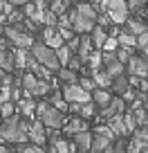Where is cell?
Returning <instances> with one entry per match:
<instances>
[{
	"mask_svg": "<svg viewBox=\"0 0 148 153\" xmlns=\"http://www.w3.org/2000/svg\"><path fill=\"white\" fill-rule=\"evenodd\" d=\"M0 142L25 144L27 142V122L20 115H11L0 120Z\"/></svg>",
	"mask_w": 148,
	"mask_h": 153,
	"instance_id": "6da1fadb",
	"label": "cell"
},
{
	"mask_svg": "<svg viewBox=\"0 0 148 153\" xmlns=\"http://www.w3.org/2000/svg\"><path fill=\"white\" fill-rule=\"evenodd\" d=\"M36 117H38V122L45 128H61L65 124L63 113L58 108H54L52 104H47V101H38L36 104Z\"/></svg>",
	"mask_w": 148,
	"mask_h": 153,
	"instance_id": "7a4b0ae2",
	"label": "cell"
},
{
	"mask_svg": "<svg viewBox=\"0 0 148 153\" xmlns=\"http://www.w3.org/2000/svg\"><path fill=\"white\" fill-rule=\"evenodd\" d=\"M29 54H32L34 61H38L40 65L47 68L49 72H56L58 68H61V65H58V59H56V52H54L52 48H47L45 43H34Z\"/></svg>",
	"mask_w": 148,
	"mask_h": 153,
	"instance_id": "3957f363",
	"label": "cell"
},
{
	"mask_svg": "<svg viewBox=\"0 0 148 153\" xmlns=\"http://www.w3.org/2000/svg\"><path fill=\"white\" fill-rule=\"evenodd\" d=\"M101 9L108 14L110 23L115 25H124L126 18H128V5H126V0H99Z\"/></svg>",
	"mask_w": 148,
	"mask_h": 153,
	"instance_id": "277c9868",
	"label": "cell"
},
{
	"mask_svg": "<svg viewBox=\"0 0 148 153\" xmlns=\"http://www.w3.org/2000/svg\"><path fill=\"white\" fill-rule=\"evenodd\" d=\"M2 34H5L7 43H9L11 48H25V50H29L34 45V36H32V34H27L23 27H18V25H7V27L2 29Z\"/></svg>",
	"mask_w": 148,
	"mask_h": 153,
	"instance_id": "5b68a950",
	"label": "cell"
},
{
	"mask_svg": "<svg viewBox=\"0 0 148 153\" xmlns=\"http://www.w3.org/2000/svg\"><path fill=\"white\" fill-rule=\"evenodd\" d=\"M61 97L65 104H83V101H90V92L83 90L79 83H65L61 88Z\"/></svg>",
	"mask_w": 148,
	"mask_h": 153,
	"instance_id": "8992f818",
	"label": "cell"
},
{
	"mask_svg": "<svg viewBox=\"0 0 148 153\" xmlns=\"http://www.w3.org/2000/svg\"><path fill=\"white\" fill-rule=\"evenodd\" d=\"M128 108V104H126L121 97H117V95H112L110 97V101L103 106V108H99L96 113H99V120H110V117H115V115H121L124 110Z\"/></svg>",
	"mask_w": 148,
	"mask_h": 153,
	"instance_id": "52a82bcc",
	"label": "cell"
},
{
	"mask_svg": "<svg viewBox=\"0 0 148 153\" xmlns=\"http://www.w3.org/2000/svg\"><path fill=\"white\" fill-rule=\"evenodd\" d=\"M146 142H148V131L146 128H135L130 133V140H126V151L128 153H141L146 151Z\"/></svg>",
	"mask_w": 148,
	"mask_h": 153,
	"instance_id": "ba28073f",
	"label": "cell"
},
{
	"mask_svg": "<svg viewBox=\"0 0 148 153\" xmlns=\"http://www.w3.org/2000/svg\"><path fill=\"white\" fill-rule=\"evenodd\" d=\"M126 72H128L130 76H139V79H146L148 74V63L144 56H137V54H133V56L126 61Z\"/></svg>",
	"mask_w": 148,
	"mask_h": 153,
	"instance_id": "9c48e42d",
	"label": "cell"
},
{
	"mask_svg": "<svg viewBox=\"0 0 148 153\" xmlns=\"http://www.w3.org/2000/svg\"><path fill=\"white\" fill-rule=\"evenodd\" d=\"M27 142L32 144H38V146H43L47 140H45V126L40 124L38 120L32 122V124H27Z\"/></svg>",
	"mask_w": 148,
	"mask_h": 153,
	"instance_id": "30bf717a",
	"label": "cell"
},
{
	"mask_svg": "<svg viewBox=\"0 0 148 153\" xmlns=\"http://www.w3.org/2000/svg\"><path fill=\"white\" fill-rule=\"evenodd\" d=\"M72 144H74V151L77 153H88L90 151V144H92V133L88 128L74 133L72 135Z\"/></svg>",
	"mask_w": 148,
	"mask_h": 153,
	"instance_id": "8fae6325",
	"label": "cell"
},
{
	"mask_svg": "<svg viewBox=\"0 0 148 153\" xmlns=\"http://www.w3.org/2000/svg\"><path fill=\"white\" fill-rule=\"evenodd\" d=\"M16 110H18L20 117H27V120L36 117V101H34V97H20L16 101Z\"/></svg>",
	"mask_w": 148,
	"mask_h": 153,
	"instance_id": "7c38bea8",
	"label": "cell"
},
{
	"mask_svg": "<svg viewBox=\"0 0 148 153\" xmlns=\"http://www.w3.org/2000/svg\"><path fill=\"white\" fill-rule=\"evenodd\" d=\"M40 38H43V43L47 45V48H52V50L61 48V45L65 43V41L61 38V34H58L56 27H43V32H40Z\"/></svg>",
	"mask_w": 148,
	"mask_h": 153,
	"instance_id": "4fadbf2b",
	"label": "cell"
},
{
	"mask_svg": "<svg viewBox=\"0 0 148 153\" xmlns=\"http://www.w3.org/2000/svg\"><path fill=\"white\" fill-rule=\"evenodd\" d=\"M130 88V83H128V74H119V76H112V81H110V86H108V90H110V95H117V97H121L126 90Z\"/></svg>",
	"mask_w": 148,
	"mask_h": 153,
	"instance_id": "5bb4252c",
	"label": "cell"
},
{
	"mask_svg": "<svg viewBox=\"0 0 148 153\" xmlns=\"http://www.w3.org/2000/svg\"><path fill=\"white\" fill-rule=\"evenodd\" d=\"M110 97L112 95H110L108 88H94V90L90 92V101L96 106V108H103V106L110 101Z\"/></svg>",
	"mask_w": 148,
	"mask_h": 153,
	"instance_id": "9a60e30c",
	"label": "cell"
},
{
	"mask_svg": "<svg viewBox=\"0 0 148 153\" xmlns=\"http://www.w3.org/2000/svg\"><path fill=\"white\" fill-rule=\"evenodd\" d=\"M90 52H92L90 36H88V34H83V36L79 38V45H77V56L81 59V63H83V65H85V61H88V56H90Z\"/></svg>",
	"mask_w": 148,
	"mask_h": 153,
	"instance_id": "2e32d148",
	"label": "cell"
},
{
	"mask_svg": "<svg viewBox=\"0 0 148 153\" xmlns=\"http://www.w3.org/2000/svg\"><path fill=\"white\" fill-rule=\"evenodd\" d=\"M105 38H108V32H105V27H99V25H94V27L90 29V43H92V48L101 50V48H103V43H105Z\"/></svg>",
	"mask_w": 148,
	"mask_h": 153,
	"instance_id": "e0dca14e",
	"label": "cell"
},
{
	"mask_svg": "<svg viewBox=\"0 0 148 153\" xmlns=\"http://www.w3.org/2000/svg\"><path fill=\"white\" fill-rule=\"evenodd\" d=\"M90 79L94 81V86H96V88H108V86H110V81H112V79H110L108 74H105V70H103V68L90 70Z\"/></svg>",
	"mask_w": 148,
	"mask_h": 153,
	"instance_id": "ac0fdd59",
	"label": "cell"
},
{
	"mask_svg": "<svg viewBox=\"0 0 148 153\" xmlns=\"http://www.w3.org/2000/svg\"><path fill=\"white\" fill-rule=\"evenodd\" d=\"M61 128L65 131V135H74V133H79V131H85V128H88V120L74 117V120H70L65 126H61Z\"/></svg>",
	"mask_w": 148,
	"mask_h": 153,
	"instance_id": "d6986e66",
	"label": "cell"
},
{
	"mask_svg": "<svg viewBox=\"0 0 148 153\" xmlns=\"http://www.w3.org/2000/svg\"><path fill=\"white\" fill-rule=\"evenodd\" d=\"M0 70H5V72H14L16 70V65H14V52H11L9 48L0 50Z\"/></svg>",
	"mask_w": 148,
	"mask_h": 153,
	"instance_id": "ffe728a7",
	"label": "cell"
},
{
	"mask_svg": "<svg viewBox=\"0 0 148 153\" xmlns=\"http://www.w3.org/2000/svg\"><path fill=\"white\" fill-rule=\"evenodd\" d=\"M126 32L128 34H133V36H139V34H144L146 32V23H144V20H137V18H126Z\"/></svg>",
	"mask_w": 148,
	"mask_h": 153,
	"instance_id": "44dd1931",
	"label": "cell"
},
{
	"mask_svg": "<svg viewBox=\"0 0 148 153\" xmlns=\"http://www.w3.org/2000/svg\"><path fill=\"white\" fill-rule=\"evenodd\" d=\"M103 70H105V74L112 79V76H119V74H124L126 72V65L124 63H119L117 59H112V61H108V63H103Z\"/></svg>",
	"mask_w": 148,
	"mask_h": 153,
	"instance_id": "7402d4cb",
	"label": "cell"
},
{
	"mask_svg": "<svg viewBox=\"0 0 148 153\" xmlns=\"http://www.w3.org/2000/svg\"><path fill=\"white\" fill-rule=\"evenodd\" d=\"M117 43L121 45V48H133L135 50V43H137V36H133V34H128L126 29H119V32L115 34Z\"/></svg>",
	"mask_w": 148,
	"mask_h": 153,
	"instance_id": "603a6c76",
	"label": "cell"
},
{
	"mask_svg": "<svg viewBox=\"0 0 148 153\" xmlns=\"http://www.w3.org/2000/svg\"><path fill=\"white\" fill-rule=\"evenodd\" d=\"M56 74H58V81H61L63 86H65V83H77V79H79V74L72 72L70 68H58Z\"/></svg>",
	"mask_w": 148,
	"mask_h": 153,
	"instance_id": "cb8c5ba5",
	"label": "cell"
},
{
	"mask_svg": "<svg viewBox=\"0 0 148 153\" xmlns=\"http://www.w3.org/2000/svg\"><path fill=\"white\" fill-rule=\"evenodd\" d=\"M103 153H128L126 151V137H115L108 146H105Z\"/></svg>",
	"mask_w": 148,
	"mask_h": 153,
	"instance_id": "d4e9b609",
	"label": "cell"
},
{
	"mask_svg": "<svg viewBox=\"0 0 148 153\" xmlns=\"http://www.w3.org/2000/svg\"><path fill=\"white\" fill-rule=\"evenodd\" d=\"M11 52H14V65H16V68H25V63H27V59H29V50H25V48H14Z\"/></svg>",
	"mask_w": 148,
	"mask_h": 153,
	"instance_id": "484cf974",
	"label": "cell"
},
{
	"mask_svg": "<svg viewBox=\"0 0 148 153\" xmlns=\"http://www.w3.org/2000/svg\"><path fill=\"white\" fill-rule=\"evenodd\" d=\"M54 52H56V59H58V65H61V68H65V65H67V61H70V56L74 54V52H72V50L67 48L65 43H63L61 48H56Z\"/></svg>",
	"mask_w": 148,
	"mask_h": 153,
	"instance_id": "4316f807",
	"label": "cell"
},
{
	"mask_svg": "<svg viewBox=\"0 0 148 153\" xmlns=\"http://www.w3.org/2000/svg\"><path fill=\"white\" fill-rule=\"evenodd\" d=\"M52 146H54V151H56V153H74V144L67 142V137H58Z\"/></svg>",
	"mask_w": 148,
	"mask_h": 153,
	"instance_id": "83f0119b",
	"label": "cell"
},
{
	"mask_svg": "<svg viewBox=\"0 0 148 153\" xmlns=\"http://www.w3.org/2000/svg\"><path fill=\"white\" fill-rule=\"evenodd\" d=\"M11 115H16V101H2L0 104V120H5V117H11Z\"/></svg>",
	"mask_w": 148,
	"mask_h": 153,
	"instance_id": "f1b7e54d",
	"label": "cell"
},
{
	"mask_svg": "<svg viewBox=\"0 0 148 153\" xmlns=\"http://www.w3.org/2000/svg\"><path fill=\"white\" fill-rule=\"evenodd\" d=\"M85 65L90 68V70H96V68H103V65H101V50H96V52H90V56H88Z\"/></svg>",
	"mask_w": 148,
	"mask_h": 153,
	"instance_id": "f546056e",
	"label": "cell"
},
{
	"mask_svg": "<svg viewBox=\"0 0 148 153\" xmlns=\"http://www.w3.org/2000/svg\"><path fill=\"white\" fill-rule=\"evenodd\" d=\"M18 153H47L45 146H38V144H18Z\"/></svg>",
	"mask_w": 148,
	"mask_h": 153,
	"instance_id": "4dcf8cb0",
	"label": "cell"
},
{
	"mask_svg": "<svg viewBox=\"0 0 148 153\" xmlns=\"http://www.w3.org/2000/svg\"><path fill=\"white\" fill-rule=\"evenodd\" d=\"M119 48V43H117V38H115V34H108V38H105V43H103V52H115V50Z\"/></svg>",
	"mask_w": 148,
	"mask_h": 153,
	"instance_id": "1f68e13d",
	"label": "cell"
},
{
	"mask_svg": "<svg viewBox=\"0 0 148 153\" xmlns=\"http://www.w3.org/2000/svg\"><path fill=\"white\" fill-rule=\"evenodd\" d=\"M77 83L83 88V90H88V92H92V90L96 88V86H94V81H92L90 76H79V79H77Z\"/></svg>",
	"mask_w": 148,
	"mask_h": 153,
	"instance_id": "d6a6232c",
	"label": "cell"
},
{
	"mask_svg": "<svg viewBox=\"0 0 148 153\" xmlns=\"http://www.w3.org/2000/svg\"><path fill=\"white\" fill-rule=\"evenodd\" d=\"M9 99H11V86L0 83V104H2V101H9Z\"/></svg>",
	"mask_w": 148,
	"mask_h": 153,
	"instance_id": "836d02e7",
	"label": "cell"
},
{
	"mask_svg": "<svg viewBox=\"0 0 148 153\" xmlns=\"http://www.w3.org/2000/svg\"><path fill=\"white\" fill-rule=\"evenodd\" d=\"M7 5H11V7H23L25 2H29V0H5Z\"/></svg>",
	"mask_w": 148,
	"mask_h": 153,
	"instance_id": "e575fe53",
	"label": "cell"
},
{
	"mask_svg": "<svg viewBox=\"0 0 148 153\" xmlns=\"http://www.w3.org/2000/svg\"><path fill=\"white\" fill-rule=\"evenodd\" d=\"M5 48H9V43H7L5 36H0V50H5Z\"/></svg>",
	"mask_w": 148,
	"mask_h": 153,
	"instance_id": "d590c367",
	"label": "cell"
},
{
	"mask_svg": "<svg viewBox=\"0 0 148 153\" xmlns=\"http://www.w3.org/2000/svg\"><path fill=\"white\" fill-rule=\"evenodd\" d=\"M0 153H11V149H7L5 144H0Z\"/></svg>",
	"mask_w": 148,
	"mask_h": 153,
	"instance_id": "8d00e7d4",
	"label": "cell"
},
{
	"mask_svg": "<svg viewBox=\"0 0 148 153\" xmlns=\"http://www.w3.org/2000/svg\"><path fill=\"white\" fill-rule=\"evenodd\" d=\"M56 2H63V5H70V0H56Z\"/></svg>",
	"mask_w": 148,
	"mask_h": 153,
	"instance_id": "74e56055",
	"label": "cell"
},
{
	"mask_svg": "<svg viewBox=\"0 0 148 153\" xmlns=\"http://www.w3.org/2000/svg\"><path fill=\"white\" fill-rule=\"evenodd\" d=\"M70 2H77V5H79V2H88V0H70Z\"/></svg>",
	"mask_w": 148,
	"mask_h": 153,
	"instance_id": "f35d334b",
	"label": "cell"
},
{
	"mask_svg": "<svg viewBox=\"0 0 148 153\" xmlns=\"http://www.w3.org/2000/svg\"><path fill=\"white\" fill-rule=\"evenodd\" d=\"M0 7H5V0H0Z\"/></svg>",
	"mask_w": 148,
	"mask_h": 153,
	"instance_id": "ab89813d",
	"label": "cell"
},
{
	"mask_svg": "<svg viewBox=\"0 0 148 153\" xmlns=\"http://www.w3.org/2000/svg\"><path fill=\"white\" fill-rule=\"evenodd\" d=\"M0 20H2V16H0Z\"/></svg>",
	"mask_w": 148,
	"mask_h": 153,
	"instance_id": "60d3db41",
	"label": "cell"
},
{
	"mask_svg": "<svg viewBox=\"0 0 148 153\" xmlns=\"http://www.w3.org/2000/svg\"><path fill=\"white\" fill-rule=\"evenodd\" d=\"M141 153H146V151H141Z\"/></svg>",
	"mask_w": 148,
	"mask_h": 153,
	"instance_id": "b9f144b4",
	"label": "cell"
}]
</instances>
